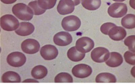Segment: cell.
<instances>
[{
	"mask_svg": "<svg viewBox=\"0 0 135 84\" xmlns=\"http://www.w3.org/2000/svg\"><path fill=\"white\" fill-rule=\"evenodd\" d=\"M13 14L19 19L23 21H29L33 17V11L25 3H18L13 6Z\"/></svg>",
	"mask_w": 135,
	"mask_h": 84,
	"instance_id": "6da1fadb",
	"label": "cell"
},
{
	"mask_svg": "<svg viewBox=\"0 0 135 84\" xmlns=\"http://www.w3.org/2000/svg\"><path fill=\"white\" fill-rule=\"evenodd\" d=\"M1 27L5 31H12L16 30L19 23L18 19L11 15H5L0 18Z\"/></svg>",
	"mask_w": 135,
	"mask_h": 84,
	"instance_id": "7a4b0ae2",
	"label": "cell"
},
{
	"mask_svg": "<svg viewBox=\"0 0 135 84\" xmlns=\"http://www.w3.org/2000/svg\"><path fill=\"white\" fill-rule=\"evenodd\" d=\"M81 25V20L74 15L64 17L61 22V26L66 31L71 32L76 31Z\"/></svg>",
	"mask_w": 135,
	"mask_h": 84,
	"instance_id": "3957f363",
	"label": "cell"
},
{
	"mask_svg": "<svg viewBox=\"0 0 135 84\" xmlns=\"http://www.w3.org/2000/svg\"><path fill=\"white\" fill-rule=\"evenodd\" d=\"M128 9L126 4L123 3H114L108 9L109 15L114 18L121 17L127 13Z\"/></svg>",
	"mask_w": 135,
	"mask_h": 84,
	"instance_id": "277c9868",
	"label": "cell"
},
{
	"mask_svg": "<svg viewBox=\"0 0 135 84\" xmlns=\"http://www.w3.org/2000/svg\"><path fill=\"white\" fill-rule=\"evenodd\" d=\"M80 0H62L59 1L57 6V11L61 15H66L74 11L75 6L80 4Z\"/></svg>",
	"mask_w": 135,
	"mask_h": 84,
	"instance_id": "5b68a950",
	"label": "cell"
},
{
	"mask_svg": "<svg viewBox=\"0 0 135 84\" xmlns=\"http://www.w3.org/2000/svg\"><path fill=\"white\" fill-rule=\"evenodd\" d=\"M7 63L12 67H21L26 63L27 58L26 56L22 52L16 51L10 53L7 56Z\"/></svg>",
	"mask_w": 135,
	"mask_h": 84,
	"instance_id": "8992f818",
	"label": "cell"
},
{
	"mask_svg": "<svg viewBox=\"0 0 135 84\" xmlns=\"http://www.w3.org/2000/svg\"><path fill=\"white\" fill-rule=\"evenodd\" d=\"M110 53L108 49L103 47H98L91 52V59L98 63L106 62L109 58Z\"/></svg>",
	"mask_w": 135,
	"mask_h": 84,
	"instance_id": "52a82bcc",
	"label": "cell"
},
{
	"mask_svg": "<svg viewBox=\"0 0 135 84\" xmlns=\"http://www.w3.org/2000/svg\"><path fill=\"white\" fill-rule=\"evenodd\" d=\"M94 47L93 40L87 37L79 38L76 41V48L79 51L85 53L90 52Z\"/></svg>",
	"mask_w": 135,
	"mask_h": 84,
	"instance_id": "ba28073f",
	"label": "cell"
},
{
	"mask_svg": "<svg viewBox=\"0 0 135 84\" xmlns=\"http://www.w3.org/2000/svg\"><path fill=\"white\" fill-rule=\"evenodd\" d=\"M21 48L27 54H34L39 50L40 43L36 40L28 39L24 40L21 43Z\"/></svg>",
	"mask_w": 135,
	"mask_h": 84,
	"instance_id": "9c48e42d",
	"label": "cell"
},
{
	"mask_svg": "<svg viewBox=\"0 0 135 84\" xmlns=\"http://www.w3.org/2000/svg\"><path fill=\"white\" fill-rule=\"evenodd\" d=\"M72 74L77 78H84L90 76L92 73V69L87 65L81 64L74 66L72 70Z\"/></svg>",
	"mask_w": 135,
	"mask_h": 84,
	"instance_id": "30bf717a",
	"label": "cell"
},
{
	"mask_svg": "<svg viewBox=\"0 0 135 84\" xmlns=\"http://www.w3.org/2000/svg\"><path fill=\"white\" fill-rule=\"evenodd\" d=\"M40 53L42 57L46 60H52L57 57L58 50L53 45H46L42 47Z\"/></svg>",
	"mask_w": 135,
	"mask_h": 84,
	"instance_id": "8fae6325",
	"label": "cell"
},
{
	"mask_svg": "<svg viewBox=\"0 0 135 84\" xmlns=\"http://www.w3.org/2000/svg\"><path fill=\"white\" fill-rule=\"evenodd\" d=\"M54 41L56 45L64 47L70 45L72 42V37L69 33L62 31L55 35L54 37Z\"/></svg>",
	"mask_w": 135,
	"mask_h": 84,
	"instance_id": "7c38bea8",
	"label": "cell"
},
{
	"mask_svg": "<svg viewBox=\"0 0 135 84\" xmlns=\"http://www.w3.org/2000/svg\"><path fill=\"white\" fill-rule=\"evenodd\" d=\"M126 31L123 28L115 26L111 28L108 32L110 38L114 41L122 40L126 36Z\"/></svg>",
	"mask_w": 135,
	"mask_h": 84,
	"instance_id": "4fadbf2b",
	"label": "cell"
},
{
	"mask_svg": "<svg viewBox=\"0 0 135 84\" xmlns=\"http://www.w3.org/2000/svg\"><path fill=\"white\" fill-rule=\"evenodd\" d=\"M123 61L122 56L120 53L116 52H110L109 57L106 62V64L110 67L115 68L120 66Z\"/></svg>",
	"mask_w": 135,
	"mask_h": 84,
	"instance_id": "5bb4252c",
	"label": "cell"
},
{
	"mask_svg": "<svg viewBox=\"0 0 135 84\" xmlns=\"http://www.w3.org/2000/svg\"><path fill=\"white\" fill-rule=\"evenodd\" d=\"M34 30V27L32 24L29 22H22L20 23L19 28L15 32L21 36H27L32 34Z\"/></svg>",
	"mask_w": 135,
	"mask_h": 84,
	"instance_id": "9a60e30c",
	"label": "cell"
},
{
	"mask_svg": "<svg viewBox=\"0 0 135 84\" xmlns=\"http://www.w3.org/2000/svg\"><path fill=\"white\" fill-rule=\"evenodd\" d=\"M1 81L3 83H20L21 82V78L17 73L9 71L2 75Z\"/></svg>",
	"mask_w": 135,
	"mask_h": 84,
	"instance_id": "2e32d148",
	"label": "cell"
},
{
	"mask_svg": "<svg viewBox=\"0 0 135 84\" xmlns=\"http://www.w3.org/2000/svg\"><path fill=\"white\" fill-rule=\"evenodd\" d=\"M67 55L68 58L73 62H78L82 60L85 56V54L80 52L75 47H72L68 50Z\"/></svg>",
	"mask_w": 135,
	"mask_h": 84,
	"instance_id": "e0dca14e",
	"label": "cell"
},
{
	"mask_svg": "<svg viewBox=\"0 0 135 84\" xmlns=\"http://www.w3.org/2000/svg\"><path fill=\"white\" fill-rule=\"evenodd\" d=\"M47 73L48 70L46 67L41 65L34 67L31 71V75L32 77L37 79L44 78L47 75Z\"/></svg>",
	"mask_w": 135,
	"mask_h": 84,
	"instance_id": "ac0fdd59",
	"label": "cell"
},
{
	"mask_svg": "<svg viewBox=\"0 0 135 84\" xmlns=\"http://www.w3.org/2000/svg\"><path fill=\"white\" fill-rule=\"evenodd\" d=\"M97 83H115L117 79L114 75L109 73H102L98 75L95 79Z\"/></svg>",
	"mask_w": 135,
	"mask_h": 84,
	"instance_id": "d6986e66",
	"label": "cell"
},
{
	"mask_svg": "<svg viewBox=\"0 0 135 84\" xmlns=\"http://www.w3.org/2000/svg\"><path fill=\"white\" fill-rule=\"evenodd\" d=\"M121 24L124 27L128 29H132L135 27V16L132 14H128L123 17Z\"/></svg>",
	"mask_w": 135,
	"mask_h": 84,
	"instance_id": "ffe728a7",
	"label": "cell"
},
{
	"mask_svg": "<svg viewBox=\"0 0 135 84\" xmlns=\"http://www.w3.org/2000/svg\"><path fill=\"white\" fill-rule=\"evenodd\" d=\"M82 4L84 8L87 10L94 11L97 10L100 7L101 1L82 0Z\"/></svg>",
	"mask_w": 135,
	"mask_h": 84,
	"instance_id": "44dd1931",
	"label": "cell"
},
{
	"mask_svg": "<svg viewBox=\"0 0 135 84\" xmlns=\"http://www.w3.org/2000/svg\"><path fill=\"white\" fill-rule=\"evenodd\" d=\"M55 83H72L73 79L72 76L67 73L61 72L58 74L54 78Z\"/></svg>",
	"mask_w": 135,
	"mask_h": 84,
	"instance_id": "7402d4cb",
	"label": "cell"
},
{
	"mask_svg": "<svg viewBox=\"0 0 135 84\" xmlns=\"http://www.w3.org/2000/svg\"><path fill=\"white\" fill-rule=\"evenodd\" d=\"M38 5L40 8L46 10L54 8L55 5L56 0H38Z\"/></svg>",
	"mask_w": 135,
	"mask_h": 84,
	"instance_id": "603a6c76",
	"label": "cell"
},
{
	"mask_svg": "<svg viewBox=\"0 0 135 84\" xmlns=\"http://www.w3.org/2000/svg\"><path fill=\"white\" fill-rule=\"evenodd\" d=\"M28 6L32 9L34 12V15H39L44 13L46 10L41 9L38 4V1H31L29 3Z\"/></svg>",
	"mask_w": 135,
	"mask_h": 84,
	"instance_id": "cb8c5ba5",
	"label": "cell"
},
{
	"mask_svg": "<svg viewBox=\"0 0 135 84\" xmlns=\"http://www.w3.org/2000/svg\"><path fill=\"white\" fill-rule=\"evenodd\" d=\"M124 43L128 47L129 50L132 52L135 53V35L129 36L124 40Z\"/></svg>",
	"mask_w": 135,
	"mask_h": 84,
	"instance_id": "d4e9b609",
	"label": "cell"
},
{
	"mask_svg": "<svg viewBox=\"0 0 135 84\" xmlns=\"http://www.w3.org/2000/svg\"><path fill=\"white\" fill-rule=\"evenodd\" d=\"M124 56L125 60L127 63L131 65H135V53L128 51L125 53Z\"/></svg>",
	"mask_w": 135,
	"mask_h": 84,
	"instance_id": "484cf974",
	"label": "cell"
},
{
	"mask_svg": "<svg viewBox=\"0 0 135 84\" xmlns=\"http://www.w3.org/2000/svg\"><path fill=\"white\" fill-rule=\"evenodd\" d=\"M115 26H116V25L113 23L110 22L105 23L101 26L100 28V30L103 34L108 35V32L110 29Z\"/></svg>",
	"mask_w": 135,
	"mask_h": 84,
	"instance_id": "4316f807",
	"label": "cell"
},
{
	"mask_svg": "<svg viewBox=\"0 0 135 84\" xmlns=\"http://www.w3.org/2000/svg\"><path fill=\"white\" fill-rule=\"evenodd\" d=\"M22 83H39V82L38 81H37L35 79H26V80H24L22 82Z\"/></svg>",
	"mask_w": 135,
	"mask_h": 84,
	"instance_id": "83f0119b",
	"label": "cell"
},
{
	"mask_svg": "<svg viewBox=\"0 0 135 84\" xmlns=\"http://www.w3.org/2000/svg\"><path fill=\"white\" fill-rule=\"evenodd\" d=\"M135 67H133L132 68V71H131V73H132V75L134 77H135Z\"/></svg>",
	"mask_w": 135,
	"mask_h": 84,
	"instance_id": "f1b7e54d",
	"label": "cell"
}]
</instances>
